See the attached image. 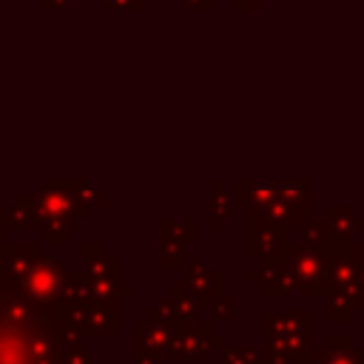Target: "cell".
Wrapping results in <instances>:
<instances>
[{"mask_svg":"<svg viewBox=\"0 0 364 364\" xmlns=\"http://www.w3.org/2000/svg\"><path fill=\"white\" fill-rule=\"evenodd\" d=\"M210 205H213V213L230 216V196H228V191H225V185L219 179L210 182Z\"/></svg>","mask_w":364,"mask_h":364,"instance_id":"6da1fadb","label":"cell"},{"mask_svg":"<svg viewBox=\"0 0 364 364\" xmlns=\"http://www.w3.org/2000/svg\"><path fill=\"white\" fill-rule=\"evenodd\" d=\"M179 3L191 11H208L210 9V0H179Z\"/></svg>","mask_w":364,"mask_h":364,"instance_id":"3957f363","label":"cell"},{"mask_svg":"<svg viewBox=\"0 0 364 364\" xmlns=\"http://www.w3.org/2000/svg\"><path fill=\"white\" fill-rule=\"evenodd\" d=\"M262 0H236V11H259Z\"/></svg>","mask_w":364,"mask_h":364,"instance_id":"277c9868","label":"cell"},{"mask_svg":"<svg viewBox=\"0 0 364 364\" xmlns=\"http://www.w3.org/2000/svg\"><path fill=\"white\" fill-rule=\"evenodd\" d=\"M105 6H108L111 11H122V9H128V11H142V9H145V0H105Z\"/></svg>","mask_w":364,"mask_h":364,"instance_id":"7a4b0ae2","label":"cell"},{"mask_svg":"<svg viewBox=\"0 0 364 364\" xmlns=\"http://www.w3.org/2000/svg\"><path fill=\"white\" fill-rule=\"evenodd\" d=\"M40 6H43V11H63V9H68V0H43Z\"/></svg>","mask_w":364,"mask_h":364,"instance_id":"5b68a950","label":"cell"}]
</instances>
